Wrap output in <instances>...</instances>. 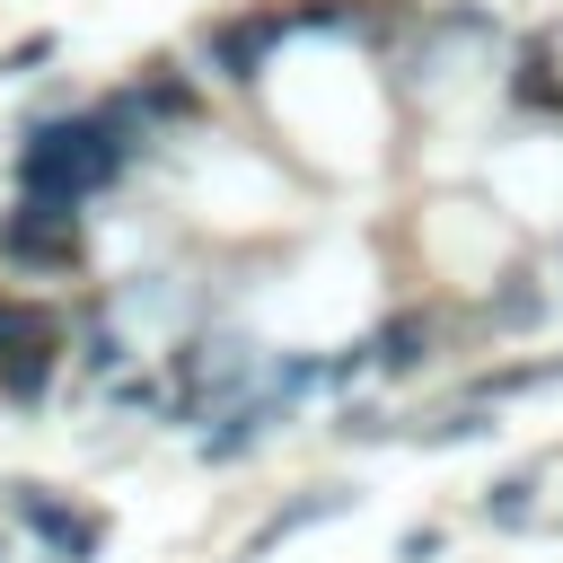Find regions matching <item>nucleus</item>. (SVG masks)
<instances>
[{"mask_svg": "<svg viewBox=\"0 0 563 563\" xmlns=\"http://www.w3.org/2000/svg\"><path fill=\"white\" fill-rule=\"evenodd\" d=\"M264 35H282V18L229 26V35H220V70H229V79H255V53H264Z\"/></svg>", "mask_w": 563, "mask_h": 563, "instance_id": "nucleus-3", "label": "nucleus"}, {"mask_svg": "<svg viewBox=\"0 0 563 563\" xmlns=\"http://www.w3.org/2000/svg\"><path fill=\"white\" fill-rule=\"evenodd\" d=\"M114 167H123V141H114L106 114L97 123H44L26 141V194L35 202H62V211H79Z\"/></svg>", "mask_w": 563, "mask_h": 563, "instance_id": "nucleus-1", "label": "nucleus"}, {"mask_svg": "<svg viewBox=\"0 0 563 563\" xmlns=\"http://www.w3.org/2000/svg\"><path fill=\"white\" fill-rule=\"evenodd\" d=\"M528 493H537V484H528V475H510V484H501L484 510H493V519H528Z\"/></svg>", "mask_w": 563, "mask_h": 563, "instance_id": "nucleus-5", "label": "nucleus"}, {"mask_svg": "<svg viewBox=\"0 0 563 563\" xmlns=\"http://www.w3.org/2000/svg\"><path fill=\"white\" fill-rule=\"evenodd\" d=\"M422 343H431V325H413V317H396V325L378 334V352H369V361H378V369H413V361H422Z\"/></svg>", "mask_w": 563, "mask_h": 563, "instance_id": "nucleus-4", "label": "nucleus"}, {"mask_svg": "<svg viewBox=\"0 0 563 563\" xmlns=\"http://www.w3.org/2000/svg\"><path fill=\"white\" fill-rule=\"evenodd\" d=\"M18 264H53V255H70L79 246V211H62V202H26L18 220H9V238H0Z\"/></svg>", "mask_w": 563, "mask_h": 563, "instance_id": "nucleus-2", "label": "nucleus"}]
</instances>
